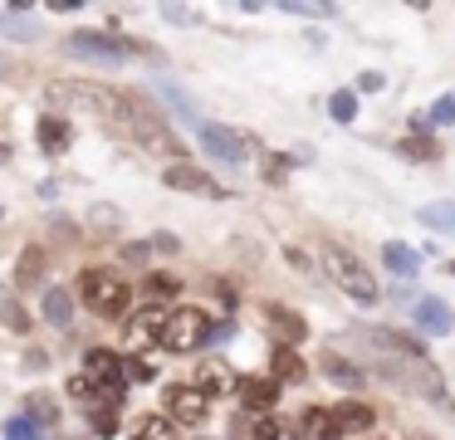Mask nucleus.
I'll return each mask as SVG.
<instances>
[{"instance_id": "nucleus-24", "label": "nucleus", "mask_w": 455, "mask_h": 440, "mask_svg": "<svg viewBox=\"0 0 455 440\" xmlns=\"http://www.w3.org/2000/svg\"><path fill=\"white\" fill-rule=\"evenodd\" d=\"M269 372H275V381H304V357H299L294 348H284V342H279L275 352H269Z\"/></svg>"}, {"instance_id": "nucleus-41", "label": "nucleus", "mask_w": 455, "mask_h": 440, "mask_svg": "<svg viewBox=\"0 0 455 440\" xmlns=\"http://www.w3.org/2000/svg\"><path fill=\"white\" fill-rule=\"evenodd\" d=\"M411 440H431V436H411Z\"/></svg>"}, {"instance_id": "nucleus-18", "label": "nucleus", "mask_w": 455, "mask_h": 440, "mask_svg": "<svg viewBox=\"0 0 455 440\" xmlns=\"http://www.w3.org/2000/svg\"><path fill=\"white\" fill-rule=\"evenodd\" d=\"M299 440H343V426H338L333 406H308L299 416Z\"/></svg>"}, {"instance_id": "nucleus-8", "label": "nucleus", "mask_w": 455, "mask_h": 440, "mask_svg": "<svg viewBox=\"0 0 455 440\" xmlns=\"http://www.w3.org/2000/svg\"><path fill=\"white\" fill-rule=\"evenodd\" d=\"M162 416H172L177 426H206L211 396L196 381H167V387H162Z\"/></svg>"}, {"instance_id": "nucleus-12", "label": "nucleus", "mask_w": 455, "mask_h": 440, "mask_svg": "<svg viewBox=\"0 0 455 440\" xmlns=\"http://www.w3.org/2000/svg\"><path fill=\"white\" fill-rule=\"evenodd\" d=\"M35 142H40L44 156H64L74 147V123L64 113H40V123H35Z\"/></svg>"}, {"instance_id": "nucleus-28", "label": "nucleus", "mask_w": 455, "mask_h": 440, "mask_svg": "<svg viewBox=\"0 0 455 440\" xmlns=\"http://www.w3.org/2000/svg\"><path fill=\"white\" fill-rule=\"evenodd\" d=\"M250 440H299V426H289V420H279V416H259Z\"/></svg>"}, {"instance_id": "nucleus-25", "label": "nucleus", "mask_w": 455, "mask_h": 440, "mask_svg": "<svg viewBox=\"0 0 455 440\" xmlns=\"http://www.w3.org/2000/svg\"><path fill=\"white\" fill-rule=\"evenodd\" d=\"M396 156H402V162H441V142H431L426 132L402 137V142H396Z\"/></svg>"}, {"instance_id": "nucleus-16", "label": "nucleus", "mask_w": 455, "mask_h": 440, "mask_svg": "<svg viewBox=\"0 0 455 440\" xmlns=\"http://www.w3.org/2000/svg\"><path fill=\"white\" fill-rule=\"evenodd\" d=\"M265 323H269V332H275L284 348H294V342L308 338V323L299 318L294 308H284V303H265Z\"/></svg>"}, {"instance_id": "nucleus-7", "label": "nucleus", "mask_w": 455, "mask_h": 440, "mask_svg": "<svg viewBox=\"0 0 455 440\" xmlns=\"http://www.w3.org/2000/svg\"><path fill=\"white\" fill-rule=\"evenodd\" d=\"M167 318H172L167 303H142V308H132V318L123 323V352L128 357H148V348H162Z\"/></svg>"}, {"instance_id": "nucleus-26", "label": "nucleus", "mask_w": 455, "mask_h": 440, "mask_svg": "<svg viewBox=\"0 0 455 440\" xmlns=\"http://www.w3.org/2000/svg\"><path fill=\"white\" fill-rule=\"evenodd\" d=\"M132 440H181V426L172 416H142Z\"/></svg>"}, {"instance_id": "nucleus-36", "label": "nucleus", "mask_w": 455, "mask_h": 440, "mask_svg": "<svg viewBox=\"0 0 455 440\" xmlns=\"http://www.w3.org/2000/svg\"><path fill=\"white\" fill-rule=\"evenodd\" d=\"M284 176H289V162H284V156H265V181L279 186Z\"/></svg>"}, {"instance_id": "nucleus-2", "label": "nucleus", "mask_w": 455, "mask_h": 440, "mask_svg": "<svg viewBox=\"0 0 455 440\" xmlns=\"http://www.w3.org/2000/svg\"><path fill=\"white\" fill-rule=\"evenodd\" d=\"M74 299H79L93 318H108V323H128L132 318V284L123 279L118 269H108V264H89V269H79V279H74Z\"/></svg>"}, {"instance_id": "nucleus-10", "label": "nucleus", "mask_w": 455, "mask_h": 440, "mask_svg": "<svg viewBox=\"0 0 455 440\" xmlns=\"http://www.w3.org/2000/svg\"><path fill=\"white\" fill-rule=\"evenodd\" d=\"M196 137H201V147H206L216 162H226V166H240V162H245V137L230 132V127H220V123H196Z\"/></svg>"}, {"instance_id": "nucleus-15", "label": "nucleus", "mask_w": 455, "mask_h": 440, "mask_svg": "<svg viewBox=\"0 0 455 440\" xmlns=\"http://www.w3.org/2000/svg\"><path fill=\"white\" fill-rule=\"evenodd\" d=\"M318 372H323L333 387H343V391H357V387H367V372L357 367V362H347L343 352H318Z\"/></svg>"}, {"instance_id": "nucleus-32", "label": "nucleus", "mask_w": 455, "mask_h": 440, "mask_svg": "<svg viewBox=\"0 0 455 440\" xmlns=\"http://www.w3.org/2000/svg\"><path fill=\"white\" fill-rule=\"evenodd\" d=\"M89 430H93V440H113V436H118V411H113V406L89 411Z\"/></svg>"}, {"instance_id": "nucleus-35", "label": "nucleus", "mask_w": 455, "mask_h": 440, "mask_svg": "<svg viewBox=\"0 0 455 440\" xmlns=\"http://www.w3.org/2000/svg\"><path fill=\"white\" fill-rule=\"evenodd\" d=\"M152 377H157V367L148 357H128V381H152Z\"/></svg>"}, {"instance_id": "nucleus-40", "label": "nucleus", "mask_w": 455, "mask_h": 440, "mask_svg": "<svg viewBox=\"0 0 455 440\" xmlns=\"http://www.w3.org/2000/svg\"><path fill=\"white\" fill-rule=\"evenodd\" d=\"M445 269H451V274H455V260H451V264H445Z\"/></svg>"}, {"instance_id": "nucleus-5", "label": "nucleus", "mask_w": 455, "mask_h": 440, "mask_svg": "<svg viewBox=\"0 0 455 440\" xmlns=\"http://www.w3.org/2000/svg\"><path fill=\"white\" fill-rule=\"evenodd\" d=\"M64 54H74V59H89V64H123V59H132V54H148L152 59V49L148 44H138V39H128V35H113V29H74L69 39H64Z\"/></svg>"}, {"instance_id": "nucleus-4", "label": "nucleus", "mask_w": 455, "mask_h": 440, "mask_svg": "<svg viewBox=\"0 0 455 440\" xmlns=\"http://www.w3.org/2000/svg\"><path fill=\"white\" fill-rule=\"evenodd\" d=\"M318 264H323V274H328V279H333L353 303H377V299H382V289H377L372 269H367L363 254H353L347 244L323 240V250H318Z\"/></svg>"}, {"instance_id": "nucleus-1", "label": "nucleus", "mask_w": 455, "mask_h": 440, "mask_svg": "<svg viewBox=\"0 0 455 440\" xmlns=\"http://www.w3.org/2000/svg\"><path fill=\"white\" fill-rule=\"evenodd\" d=\"M44 98L54 103V113H93L103 127H118L123 113L132 108V93L93 84V78H54V84L44 88Z\"/></svg>"}, {"instance_id": "nucleus-19", "label": "nucleus", "mask_w": 455, "mask_h": 440, "mask_svg": "<svg viewBox=\"0 0 455 440\" xmlns=\"http://www.w3.org/2000/svg\"><path fill=\"white\" fill-rule=\"evenodd\" d=\"M333 416H338V426H343V436H372V426H377L372 406H367V401H357V396L338 401Z\"/></svg>"}, {"instance_id": "nucleus-11", "label": "nucleus", "mask_w": 455, "mask_h": 440, "mask_svg": "<svg viewBox=\"0 0 455 440\" xmlns=\"http://www.w3.org/2000/svg\"><path fill=\"white\" fill-rule=\"evenodd\" d=\"M357 338L367 348H377L382 357H426V342L411 338V332H396V328H357Z\"/></svg>"}, {"instance_id": "nucleus-39", "label": "nucleus", "mask_w": 455, "mask_h": 440, "mask_svg": "<svg viewBox=\"0 0 455 440\" xmlns=\"http://www.w3.org/2000/svg\"><path fill=\"white\" fill-rule=\"evenodd\" d=\"M5 162H11V147H5V142H0V166H5Z\"/></svg>"}, {"instance_id": "nucleus-6", "label": "nucleus", "mask_w": 455, "mask_h": 440, "mask_svg": "<svg viewBox=\"0 0 455 440\" xmlns=\"http://www.w3.org/2000/svg\"><path fill=\"white\" fill-rule=\"evenodd\" d=\"M211 313L196 308V303H177L167 318V332H162V352H172V357H187V352L196 348H211Z\"/></svg>"}, {"instance_id": "nucleus-31", "label": "nucleus", "mask_w": 455, "mask_h": 440, "mask_svg": "<svg viewBox=\"0 0 455 440\" xmlns=\"http://www.w3.org/2000/svg\"><path fill=\"white\" fill-rule=\"evenodd\" d=\"M142 289H148V303H162V299H172V293H177L181 284H177V274H162V269H152Z\"/></svg>"}, {"instance_id": "nucleus-33", "label": "nucleus", "mask_w": 455, "mask_h": 440, "mask_svg": "<svg viewBox=\"0 0 455 440\" xmlns=\"http://www.w3.org/2000/svg\"><path fill=\"white\" fill-rule=\"evenodd\" d=\"M25 416L40 420V426H54V420H60V406H54L50 396H30V401H25Z\"/></svg>"}, {"instance_id": "nucleus-3", "label": "nucleus", "mask_w": 455, "mask_h": 440, "mask_svg": "<svg viewBox=\"0 0 455 440\" xmlns=\"http://www.w3.org/2000/svg\"><path fill=\"white\" fill-rule=\"evenodd\" d=\"M113 132H118L123 142L142 147L148 156H172V162H187V147H181V137L172 132V127L162 123V113H157V108H148L138 93H132V108L123 113V123L113 127Z\"/></svg>"}, {"instance_id": "nucleus-20", "label": "nucleus", "mask_w": 455, "mask_h": 440, "mask_svg": "<svg viewBox=\"0 0 455 440\" xmlns=\"http://www.w3.org/2000/svg\"><path fill=\"white\" fill-rule=\"evenodd\" d=\"M40 284H44V250H40V244H30V250H20V260H15L11 289L25 293V289H40Z\"/></svg>"}, {"instance_id": "nucleus-17", "label": "nucleus", "mask_w": 455, "mask_h": 440, "mask_svg": "<svg viewBox=\"0 0 455 440\" xmlns=\"http://www.w3.org/2000/svg\"><path fill=\"white\" fill-rule=\"evenodd\" d=\"M191 381H196V387L206 391L211 401H216V396H226V391H235V387H240V377H235V372H230L220 357H206V362L196 367V377H191Z\"/></svg>"}, {"instance_id": "nucleus-14", "label": "nucleus", "mask_w": 455, "mask_h": 440, "mask_svg": "<svg viewBox=\"0 0 455 440\" xmlns=\"http://www.w3.org/2000/svg\"><path fill=\"white\" fill-rule=\"evenodd\" d=\"M411 323L426 332V338H445V332L455 328V308H451V303H441V299H416Z\"/></svg>"}, {"instance_id": "nucleus-37", "label": "nucleus", "mask_w": 455, "mask_h": 440, "mask_svg": "<svg viewBox=\"0 0 455 440\" xmlns=\"http://www.w3.org/2000/svg\"><path fill=\"white\" fill-rule=\"evenodd\" d=\"M382 74H357V93H382Z\"/></svg>"}, {"instance_id": "nucleus-9", "label": "nucleus", "mask_w": 455, "mask_h": 440, "mask_svg": "<svg viewBox=\"0 0 455 440\" xmlns=\"http://www.w3.org/2000/svg\"><path fill=\"white\" fill-rule=\"evenodd\" d=\"M162 181H167V191H187V196H211V201L226 196V186H220L216 176L191 166V162H172L167 172H162Z\"/></svg>"}, {"instance_id": "nucleus-23", "label": "nucleus", "mask_w": 455, "mask_h": 440, "mask_svg": "<svg viewBox=\"0 0 455 440\" xmlns=\"http://www.w3.org/2000/svg\"><path fill=\"white\" fill-rule=\"evenodd\" d=\"M0 328L11 332H30V308L20 303V293L11 284H0Z\"/></svg>"}, {"instance_id": "nucleus-30", "label": "nucleus", "mask_w": 455, "mask_h": 440, "mask_svg": "<svg viewBox=\"0 0 455 440\" xmlns=\"http://www.w3.org/2000/svg\"><path fill=\"white\" fill-rule=\"evenodd\" d=\"M328 113H333V123H353L357 117V88H338V93L328 98Z\"/></svg>"}, {"instance_id": "nucleus-27", "label": "nucleus", "mask_w": 455, "mask_h": 440, "mask_svg": "<svg viewBox=\"0 0 455 440\" xmlns=\"http://www.w3.org/2000/svg\"><path fill=\"white\" fill-rule=\"evenodd\" d=\"M421 225H431V230H445L455 235V201H435V205H421Z\"/></svg>"}, {"instance_id": "nucleus-13", "label": "nucleus", "mask_w": 455, "mask_h": 440, "mask_svg": "<svg viewBox=\"0 0 455 440\" xmlns=\"http://www.w3.org/2000/svg\"><path fill=\"white\" fill-rule=\"evenodd\" d=\"M240 411H250V416H269L279 401V381L275 377H240Z\"/></svg>"}, {"instance_id": "nucleus-42", "label": "nucleus", "mask_w": 455, "mask_h": 440, "mask_svg": "<svg viewBox=\"0 0 455 440\" xmlns=\"http://www.w3.org/2000/svg\"><path fill=\"white\" fill-rule=\"evenodd\" d=\"M0 215H5V211H0Z\"/></svg>"}, {"instance_id": "nucleus-21", "label": "nucleus", "mask_w": 455, "mask_h": 440, "mask_svg": "<svg viewBox=\"0 0 455 440\" xmlns=\"http://www.w3.org/2000/svg\"><path fill=\"white\" fill-rule=\"evenodd\" d=\"M382 264L396 274V279H416V274H421V254H416L411 244H402V240L382 244Z\"/></svg>"}, {"instance_id": "nucleus-29", "label": "nucleus", "mask_w": 455, "mask_h": 440, "mask_svg": "<svg viewBox=\"0 0 455 440\" xmlns=\"http://www.w3.org/2000/svg\"><path fill=\"white\" fill-rule=\"evenodd\" d=\"M0 436H5V440H44V426H40V420H30V416H11L5 426H0Z\"/></svg>"}, {"instance_id": "nucleus-34", "label": "nucleus", "mask_w": 455, "mask_h": 440, "mask_svg": "<svg viewBox=\"0 0 455 440\" xmlns=\"http://www.w3.org/2000/svg\"><path fill=\"white\" fill-rule=\"evenodd\" d=\"M431 123H441V127L455 123V93H445V98H435V103H431Z\"/></svg>"}, {"instance_id": "nucleus-22", "label": "nucleus", "mask_w": 455, "mask_h": 440, "mask_svg": "<svg viewBox=\"0 0 455 440\" xmlns=\"http://www.w3.org/2000/svg\"><path fill=\"white\" fill-rule=\"evenodd\" d=\"M44 323H50V328H69L74 323V293L64 289V284H50V289H44Z\"/></svg>"}, {"instance_id": "nucleus-38", "label": "nucleus", "mask_w": 455, "mask_h": 440, "mask_svg": "<svg viewBox=\"0 0 455 440\" xmlns=\"http://www.w3.org/2000/svg\"><path fill=\"white\" fill-rule=\"evenodd\" d=\"M25 367H30V372H44V367H50V357H44V352H25Z\"/></svg>"}]
</instances>
